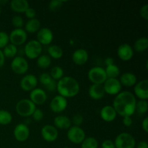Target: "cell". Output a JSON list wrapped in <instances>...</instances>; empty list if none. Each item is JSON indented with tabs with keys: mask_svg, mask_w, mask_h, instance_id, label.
Segmentation results:
<instances>
[{
	"mask_svg": "<svg viewBox=\"0 0 148 148\" xmlns=\"http://www.w3.org/2000/svg\"><path fill=\"white\" fill-rule=\"evenodd\" d=\"M137 100L130 91L120 92L114 98L113 106L117 114L122 117L132 116L136 111Z\"/></svg>",
	"mask_w": 148,
	"mask_h": 148,
	"instance_id": "obj_1",
	"label": "cell"
},
{
	"mask_svg": "<svg viewBox=\"0 0 148 148\" xmlns=\"http://www.w3.org/2000/svg\"><path fill=\"white\" fill-rule=\"evenodd\" d=\"M56 90L64 98H72L79 93V82L72 77H63L56 83Z\"/></svg>",
	"mask_w": 148,
	"mask_h": 148,
	"instance_id": "obj_2",
	"label": "cell"
},
{
	"mask_svg": "<svg viewBox=\"0 0 148 148\" xmlns=\"http://www.w3.org/2000/svg\"><path fill=\"white\" fill-rule=\"evenodd\" d=\"M15 108L16 111L20 116L23 117H29L32 116L36 109V105H35L30 99L24 98L17 103Z\"/></svg>",
	"mask_w": 148,
	"mask_h": 148,
	"instance_id": "obj_3",
	"label": "cell"
},
{
	"mask_svg": "<svg viewBox=\"0 0 148 148\" xmlns=\"http://www.w3.org/2000/svg\"><path fill=\"white\" fill-rule=\"evenodd\" d=\"M114 145L116 148H134L136 146L135 139L130 133L122 132L116 137Z\"/></svg>",
	"mask_w": 148,
	"mask_h": 148,
	"instance_id": "obj_4",
	"label": "cell"
},
{
	"mask_svg": "<svg viewBox=\"0 0 148 148\" xmlns=\"http://www.w3.org/2000/svg\"><path fill=\"white\" fill-rule=\"evenodd\" d=\"M42 51V45L37 40H29L24 48L25 54L30 59H34L38 57L41 54Z\"/></svg>",
	"mask_w": 148,
	"mask_h": 148,
	"instance_id": "obj_5",
	"label": "cell"
},
{
	"mask_svg": "<svg viewBox=\"0 0 148 148\" xmlns=\"http://www.w3.org/2000/svg\"><path fill=\"white\" fill-rule=\"evenodd\" d=\"M88 77L92 84L103 85L107 79L105 69L101 66H94L91 68L88 73Z\"/></svg>",
	"mask_w": 148,
	"mask_h": 148,
	"instance_id": "obj_6",
	"label": "cell"
},
{
	"mask_svg": "<svg viewBox=\"0 0 148 148\" xmlns=\"http://www.w3.org/2000/svg\"><path fill=\"white\" fill-rule=\"evenodd\" d=\"M29 68L27 59L20 56L13 58L11 62V69L17 75H24L27 72Z\"/></svg>",
	"mask_w": 148,
	"mask_h": 148,
	"instance_id": "obj_7",
	"label": "cell"
},
{
	"mask_svg": "<svg viewBox=\"0 0 148 148\" xmlns=\"http://www.w3.org/2000/svg\"><path fill=\"white\" fill-rule=\"evenodd\" d=\"M67 138L74 144H81L85 139V132L81 127L72 126L68 130Z\"/></svg>",
	"mask_w": 148,
	"mask_h": 148,
	"instance_id": "obj_8",
	"label": "cell"
},
{
	"mask_svg": "<svg viewBox=\"0 0 148 148\" xmlns=\"http://www.w3.org/2000/svg\"><path fill=\"white\" fill-rule=\"evenodd\" d=\"M10 41L14 46H20L25 43L27 38V32L23 28H15L10 33Z\"/></svg>",
	"mask_w": 148,
	"mask_h": 148,
	"instance_id": "obj_9",
	"label": "cell"
},
{
	"mask_svg": "<svg viewBox=\"0 0 148 148\" xmlns=\"http://www.w3.org/2000/svg\"><path fill=\"white\" fill-rule=\"evenodd\" d=\"M103 85L106 93L111 95H118L121 90V85L117 78H107Z\"/></svg>",
	"mask_w": 148,
	"mask_h": 148,
	"instance_id": "obj_10",
	"label": "cell"
},
{
	"mask_svg": "<svg viewBox=\"0 0 148 148\" xmlns=\"http://www.w3.org/2000/svg\"><path fill=\"white\" fill-rule=\"evenodd\" d=\"M41 137L45 141L52 143V142L56 141V139L59 136L58 130L54 126L47 124L42 127L41 131H40Z\"/></svg>",
	"mask_w": 148,
	"mask_h": 148,
	"instance_id": "obj_11",
	"label": "cell"
},
{
	"mask_svg": "<svg viewBox=\"0 0 148 148\" xmlns=\"http://www.w3.org/2000/svg\"><path fill=\"white\" fill-rule=\"evenodd\" d=\"M67 105V99L58 95L52 98L50 103V108L53 112L61 113L66 109Z\"/></svg>",
	"mask_w": 148,
	"mask_h": 148,
	"instance_id": "obj_12",
	"label": "cell"
},
{
	"mask_svg": "<svg viewBox=\"0 0 148 148\" xmlns=\"http://www.w3.org/2000/svg\"><path fill=\"white\" fill-rule=\"evenodd\" d=\"M38 78L35 75L29 74L25 75L20 82V88L24 91H31L36 88L38 85Z\"/></svg>",
	"mask_w": 148,
	"mask_h": 148,
	"instance_id": "obj_13",
	"label": "cell"
},
{
	"mask_svg": "<svg viewBox=\"0 0 148 148\" xmlns=\"http://www.w3.org/2000/svg\"><path fill=\"white\" fill-rule=\"evenodd\" d=\"M13 134L16 140L18 142H25L28 139L30 130L27 124H18L14 129Z\"/></svg>",
	"mask_w": 148,
	"mask_h": 148,
	"instance_id": "obj_14",
	"label": "cell"
},
{
	"mask_svg": "<svg viewBox=\"0 0 148 148\" xmlns=\"http://www.w3.org/2000/svg\"><path fill=\"white\" fill-rule=\"evenodd\" d=\"M37 40L41 45H49L53 39V32L49 27H41L37 32Z\"/></svg>",
	"mask_w": 148,
	"mask_h": 148,
	"instance_id": "obj_15",
	"label": "cell"
},
{
	"mask_svg": "<svg viewBox=\"0 0 148 148\" xmlns=\"http://www.w3.org/2000/svg\"><path fill=\"white\" fill-rule=\"evenodd\" d=\"M134 92L136 96L140 100L147 101L148 98V80L143 79L135 84Z\"/></svg>",
	"mask_w": 148,
	"mask_h": 148,
	"instance_id": "obj_16",
	"label": "cell"
},
{
	"mask_svg": "<svg viewBox=\"0 0 148 148\" xmlns=\"http://www.w3.org/2000/svg\"><path fill=\"white\" fill-rule=\"evenodd\" d=\"M47 94L44 90L36 88L30 92V100L35 105H42L47 100Z\"/></svg>",
	"mask_w": 148,
	"mask_h": 148,
	"instance_id": "obj_17",
	"label": "cell"
},
{
	"mask_svg": "<svg viewBox=\"0 0 148 148\" xmlns=\"http://www.w3.org/2000/svg\"><path fill=\"white\" fill-rule=\"evenodd\" d=\"M117 55L123 61H129L133 57L134 51L128 43H122L117 49Z\"/></svg>",
	"mask_w": 148,
	"mask_h": 148,
	"instance_id": "obj_18",
	"label": "cell"
},
{
	"mask_svg": "<svg viewBox=\"0 0 148 148\" xmlns=\"http://www.w3.org/2000/svg\"><path fill=\"white\" fill-rule=\"evenodd\" d=\"M39 82H40L42 85L45 86V88L50 92H53L56 90V80L52 79L47 72H43L39 76Z\"/></svg>",
	"mask_w": 148,
	"mask_h": 148,
	"instance_id": "obj_19",
	"label": "cell"
},
{
	"mask_svg": "<svg viewBox=\"0 0 148 148\" xmlns=\"http://www.w3.org/2000/svg\"><path fill=\"white\" fill-rule=\"evenodd\" d=\"M88 51L84 49H78L75 50L72 53V61L77 65H83L88 62Z\"/></svg>",
	"mask_w": 148,
	"mask_h": 148,
	"instance_id": "obj_20",
	"label": "cell"
},
{
	"mask_svg": "<svg viewBox=\"0 0 148 148\" xmlns=\"http://www.w3.org/2000/svg\"><path fill=\"white\" fill-rule=\"evenodd\" d=\"M105 93L106 92L103 85L92 84L88 89V95L93 100L101 99L104 97Z\"/></svg>",
	"mask_w": 148,
	"mask_h": 148,
	"instance_id": "obj_21",
	"label": "cell"
},
{
	"mask_svg": "<svg viewBox=\"0 0 148 148\" xmlns=\"http://www.w3.org/2000/svg\"><path fill=\"white\" fill-rule=\"evenodd\" d=\"M101 117L107 122H111L116 118L117 113L112 106H106L101 110Z\"/></svg>",
	"mask_w": 148,
	"mask_h": 148,
	"instance_id": "obj_22",
	"label": "cell"
},
{
	"mask_svg": "<svg viewBox=\"0 0 148 148\" xmlns=\"http://www.w3.org/2000/svg\"><path fill=\"white\" fill-rule=\"evenodd\" d=\"M53 124L56 129L69 130L72 127V121L69 117L64 115L57 116L53 119Z\"/></svg>",
	"mask_w": 148,
	"mask_h": 148,
	"instance_id": "obj_23",
	"label": "cell"
},
{
	"mask_svg": "<svg viewBox=\"0 0 148 148\" xmlns=\"http://www.w3.org/2000/svg\"><path fill=\"white\" fill-rule=\"evenodd\" d=\"M137 77L134 73L132 72H126L120 77L119 82L121 85L126 87H132L135 85L137 83Z\"/></svg>",
	"mask_w": 148,
	"mask_h": 148,
	"instance_id": "obj_24",
	"label": "cell"
},
{
	"mask_svg": "<svg viewBox=\"0 0 148 148\" xmlns=\"http://www.w3.org/2000/svg\"><path fill=\"white\" fill-rule=\"evenodd\" d=\"M10 7L16 12H25L29 7L28 1L26 0H12L10 2Z\"/></svg>",
	"mask_w": 148,
	"mask_h": 148,
	"instance_id": "obj_25",
	"label": "cell"
},
{
	"mask_svg": "<svg viewBox=\"0 0 148 148\" xmlns=\"http://www.w3.org/2000/svg\"><path fill=\"white\" fill-rule=\"evenodd\" d=\"M40 28V22L37 18L30 19L25 24V29L26 32L30 33H34L38 31Z\"/></svg>",
	"mask_w": 148,
	"mask_h": 148,
	"instance_id": "obj_26",
	"label": "cell"
},
{
	"mask_svg": "<svg viewBox=\"0 0 148 148\" xmlns=\"http://www.w3.org/2000/svg\"><path fill=\"white\" fill-rule=\"evenodd\" d=\"M48 52H49V56L53 59H59L63 56V50L60 46L57 45H51L48 48Z\"/></svg>",
	"mask_w": 148,
	"mask_h": 148,
	"instance_id": "obj_27",
	"label": "cell"
},
{
	"mask_svg": "<svg viewBox=\"0 0 148 148\" xmlns=\"http://www.w3.org/2000/svg\"><path fill=\"white\" fill-rule=\"evenodd\" d=\"M148 48V38L147 37H142L137 39L134 44V49L137 52H143L147 50Z\"/></svg>",
	"mask_w": 148,
	"mask_h": 148,
	"instance_id": "obj_28",
	"label": "cell"
},
{
	"mask_svg": "<svg viewBox=\"0 0 148 148\" xmlns=\"http://www.w3.org/2000/svg\"><path fill=\"white\" fill-rule=\"evenodd\" d=\"M17 51H18V50H17V46L12 44V43H9L4 48V50L2 52L5 58L13 59L16 56Z\"/></svg>",
	"mask_w": 148,
	"mask_h": 148,
	"instance_id": "obj_29",
	"label": "cell"
},
{
	"mask_svg": "<svg viewBox=\"0 0 148 148\" xmlns=\"http://www.w3.org/2000/svg\"><path fill=\"white\" fill-rule=\"evenodd\" d=\"M51 59L49 55L43 54L37 58V65L41 69H47L50 66Z\"/></svg>",
	"mask_w": 148,
	"mask_h": 148,
	"instance_id": "obj_30",
	"label": "cell"
},
{
	"mask_svg": "<svg viewBox=\"0 0 148 148\" xmlns=\"http://www.w3.org/2000/svg\"><path fill=\"white\" fill-rule=\"evenodd\" d=\"M107 78H117L120 74V69L117 65L111 64L105 69Z\"/></svg>",
	"mask_w": 148,
	"mask_h": 148,
	"instance_id": "obj_31",
	"label": "cell"
},
{
	"mask_svg": "<svg viewBox=\"0 0 148 148\" xmlns=\"http://www.w3.org/2000/svg\"><path fill=\"white\" fill-rule=\"evenodd\" d=\"M12 121V116L10 111L7 110H0V124L7 125Z\"/></svg>",
	"mask_w": 148,
	"mask_h": 148,
	"instance_id": "obj_32",
	"label": "cell"
},
{
	"mask_svg": "<svg viewBox=\"0 0 148 148\" xmlns=\"http://www.w3.org/2000/svg\"><path fill=\"white\" fill-rule=\"evenodd\" d=\"M98 143L95 137H85L81 143V148H98Z\"/></svg>",
	"mask_w": 148,
	"mask_h": 148,
	"instance_id": "obj_33",
	"label": "cell"
},
{
	"mask_svg": "<svg viewBox=\"0 0 148 148\" xmlns=\"http://www.w3.org/2000/svg\"><path fill=\"white\" fill-rule=\"evenodd\" d=\"M64 69L61 66H53L51 69V72L49 75L51 77L52 79H53L54 80H59V79H62L64 77Z\"/></svg>",
	"mask_w": 148,
	"mask_h": 148,
	"instance_id": "obj_34",
	"label": "cell"
},
{
	"mask_svg": "<svg viewBox=\"0 0 148 148\" xmlns=\"http://www.w3.org/2000/svg\"><path fill=\"white\" fill-rule=\"evenodd\" d=\"M148 108L147 101L144 100H140L136 104V111L140 115H143L147 113Z\"/></svg>",
	"mask_w": 148,
	"mask_h": 148,
	"instance_id": "obj_35",
	"label": "cell"
},
{
	"mask_svg": "<svg viewBox=\"0 0 148 148\" xmlns=\"http://www.w3.org/2000/svg\"><path fill=\"white\" fill-rule=\"evenodd\" d=\"M10 42L9 35L6 32L0 31V49H4Z\"/></svg>",
	"mask_w": 148,
	"mask_h": 148,
	"instance_id": "obj_36",
	"label": "cell"
},
{
	"mask_svg": "<svg viewBox=\"0 0 148 148\" xmlns=\"http://www.w3.org/2000/svg\"><path fill=\"white\" fill-rule=\"evenodd\" d=\"M64 2V1H62V0H52L49 4V10L53 12L56 11L62 7Z\"/></svg>",
	"mask_w": 148,
	"mask_h": 148,
	"instance_id": "obj_37",
	"label": "cell"
},
{
	"mask_svg": "<svg viewBox=\"0 0 148 148\" xmlns=\"http://www.w3.org/2000/svg\"><path fill=\"white\" fill-rule=\"evenodd\" d=\"M12 23L15 28H22L24 25V20L21 16L15 15L12 19Z\"/></svg>",
	"mask_w": 148,
	"mask_h": 148,
	"instance_id": "obj_38",
	"label": "cell"
},
{
	"mask_svg": "<svg viewBox=\"0 0 148 148\" xmlns=\"http://www.w3.org/2000/svg\"><path fill=\"white\" fill-rule=\"evenodd\" d=\"M32 116H33V119L34 121L39 122L41 120H43V116H44V114H43V111L41 109L36 108V109L35 110L33 114H32Z\"/></svg>",
	"mask_w": 148,
	"mask_h": 148,
	"instance_id": "obj_39",
	"label": "cell"
},
{
	"mask_svg": "<svg viewBox=\"0 0 148 148\" xmlns=\"http://www.w3.org/2000/svg\"><path fill=\"white\" fill-rule=\"evenodd\" d=\"M71 121H72V124L73 123V124H75L74 126L79 127V126L82 124V121H83V117H82V116L81 115V114H75Z\"/></svg>",
	"mask_w": 148,
	"mask_h": 148,
	"instance_id": "obj_40",
	"label": "cell"
},
{
	"mask_svg": "<svg viewBox=\"0 0 148 148\" xmlns=\"http://www.w3.org/2000/svg\"><path fill=\"white\" fill-rule=\"evenodd\" d=\"M25 14L26 17L30 20V19L36 18V11L33 8H31V7H29L26 10V11L25 12Z\"/></svg>",
	"mask_w": 148,
	"mask_h": 148,
	"instance_id": "obj_41",
	"label": "cell"
},
{
	"mask_svg": "<svg viewBox=\"0 0 148 148\" xmlns=\"http://www.w3.org/2000/svg\"><path fill=\"white\" fill-rule=\"evenodd\" d=\"M140 15L145 20H148V4H146L143 5L140 9Z\"/></svg>",
	"mask_w": 148,
	"mask_h": 148,
	"instance_id": "obj_42",
	"label": "cell"
},
{
	"mask_svg": "<svg viewBox=\"0 0 148 148\" xmlns=\"http://www.w3.org/2000/svg\"><path fill=\"white\" fill-rule=\"evenodd\" d=\"M101 147L102 148H116L114 145V143L112 140H104L101 145Z\"/></svg>",
	"mask_w": 148,
	"mask_h": 148,
	"instance_id": "obj_43",
	"label": "cell"
},
{
	"mask_svg": "<svg viewBox=\"0 0 148 148\" xmlns=\"http://www.w3.org/2000/svg\"><path fill=\"white\" fill-rule=\"evenodd\" d=\"M132 119L131 116L123 117V124L126 127H130L132 124Z\"/></svg>",
	"mask_w": 148,
	"mask_h": 148,
	"instance_id": "obj_44",
	"label": "cell"
},
{
	"mask_svg": "<svg viewBox=\"0 0 148 148\" xmlns=\"http://www.w3.org/2000/svg\"><path fill=\"white\" fill-rule=\"evenodd\" d=\"M142 127L144 130V131L145 132H148V118L147 117H145L144 119V120L143 121V123H142Z\"/></svg>",
	"mask_w": 148,
	"mask_h": 148,
	"instance_id": "obj_45",
	"label": "cell"
},
{
	"mask_svg": "<svg viewBox=\"0 0 148 148\" xmlns=\"http://www.w3.org/2000/svg\"><path fill=\"white\" fill-rule=\"evenodd\" d=\"M104 62H105L106 66H109V65L114 64V59H113V58H111V57H107V58H106Z\"/></svg>",
	"mask_w": 148,
	"mask_h": 148,
	"instance_id": "obj_46",
	"label": "cell"
},
{
	"mask_svg": "<svg viewBox=\"0 0 148 148\" xmlns=\"http://www.w3.org/2000/svg\"><path fill=\"white\" fill-rule=\"evenodd\" d=\"M137 148H148V144L146 141H141L137 145Z\"/></svg>",
	"mask_w": 148,
	"mask_h": 148,
	"instance_id": "obj_47",
	"label": "cell"
},
{
	"mask_svg": "<svg viewBox=\"0 0 148 148\" xmlns=\"http://www.w3.org/2000/svg\"><path fill=\"white\" fill-rule=\"evenodd\" d=\"M4 62H5V57H4V54H3L2 51L0 49V68L4 64Z\"/></svg>",
	"mask_w": 148,
	"mask_h": 148,
	"instance_id": "obj_48",
	"label": "cell"
},
{
	"mask_svg": "<svg viewBox=\"0 0 148 148\" xmlns=\"http://www.w3.org/2000/svg\"><path fill=\"white\" fill-rule=\"evenodd\" d=\"M7 0H4V1H0V4H6V3H7Z\"/></svg>",
	"mask_w": 148,
	"mask_h": 148,
	"instance_id": "obj_49",
	"label": "cell"
},
{
	"mask_svg": "<svg viewBox=\"0 0 148 148\" xmlns=\"http://www.w3.org/2000/svg\"><path fill=\"white\" fill-rule=\"evenodd\" d=\"M1 7H0V14H1Z\"/></svg>",
	"mask_w": 148,
	"mask_h": 148,
	"instance_id": "obj_50",
	"label": "cell"
},
{
	"mask_svg": "<svg viewBox=\"0 0 148 148\" xmlns=\"http://www.w3.org/2000/svg\"><path fill=\"white\" fill-rule=\"evenodd\" d=\"M63 148H70V147H63Z\"/></svg>",
	"mask_w": 148,
	"mask_h": 148,
	"instance_id": "obj_51",
	"label": "cell"
}]
</instances>
